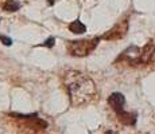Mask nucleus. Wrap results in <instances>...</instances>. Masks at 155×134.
Here are the masks:
<instances>
[{
  "mask_svg": "<svg viewBox=\"0 0 155 134\" xmlns=\"http://www.w3.org/2000/svg\"><path fill=\"white\" fill-rule=\"evenodd\" d=\"M155 52V43L154 42H148L140 51V58H139V63L142 64H147L151 62L153 55Z\"/></svg>",
  "mask_w": 155,
  "mask_h": 134,
  "instance_id": "nucleus-5",
  "label": "nucleus"
},
{
  "mask_svg": "<svg viewBox=\"0 0 155 134\" xmlns=\"http://www.w3.org/2000/svg\"><path fill=\"white\" fill-rule=\"evenodd\" d=\"M100 38L88 40H74L68 43V52L73 56H86L89 55L99 44Z\"/></svg>",
  "mask_w": 155,
  "mask_h": 134,
  "instance_id": "nucleus-2",
  "label": "nucleus"
},
{
  "mask_svg": "<svg viewBox=\"0 0 155 134\" xmlns=\"http://www.w3.org/2000/svg\"><path fill=\"white\" fill-rule=\"evenodd\" d=\"M0 42H2L4 46H11V44H12V39L8 36H4V35H0Z\"/></svg>",
  "mask_w": 155,
  "mask_h": 134,
  "instance_id": "nucleus-11",
  "label": "nucleus"
},
{
  "mask_svg": "<svg viewBox=\"0 0 155 134\" xmlns=\"http://www.w3.org/2000/svg\"><path fill=\"white\" fill-rule=\"evenodd\" d=\"M69 30L73 34H84V32L86 31V27L84 23H81L80 20H74L73 23H70L69 24Z\"/></svg>",
  "mask_w": 155,
  "mask_h": 134,
  "instance_id": "nucleus-8",
  "label": "nucleus"
},
{
  "mask_svg": "<svg viewBox=\"0 0 155 134\" xmlns=\"http://www.w3.org/2000/svg\"><path fill=\"white\" fill-rule=\"evenodd\" d=\"M117 118L121 123L131 125V126L135 125V122H136V114L135 113H127V111H123V110L117 111Z\"/></svg>",
  "mask_w": 155,
  "mask_h": 134,
  "instance_id": "nucleus-7",
  "label": "nucleus"
},
{
  "mask_svg": "<svg viewBox=\"0 0 155 134\" xmlns=\"http://www.w3.org/2000/svg\"><path fill=\"white\" fill-rule=\"evenodd\" d=\"M55 2H57V0H49V4H54Z\"/></svg>",
  "mask_w": 155,
  "mask_h": 134,
  "instance_id": "nucleus-12",
  "label": "nucleus"
},
{
  "mask_svg": "<svg viewBox=\"0 0 155 134\" xmlns=\"http://www.w3.org/2000/svg\"><path fill=\"white\" fill-rule=\"evenodd\" d=\"M108 103H109V106L117 113V111H120V110H123V106H124V103H126V98L120 93H113L109 95Z\"/></svg>",
  "mask_w": 155,
  "mask_h": 134,
  "instance_id": "nucleus-6",
  "label": "nucleus"
},
{
  "mask_svg": "<svg viewBox=\"0 0 155 134\" xmlns=\"http://www.w3.org/2000/svg\"><path fill=\"white\" fill-rule=\"evenodd\" d=\"M65 87L70 98V103L74 107H80L89 103L96 97V85L88 75L80 71H65L62 76Z\"/></svg>",
  "mask_w": 155,
  "mask_h": 134,
  "instance_id": "nucleus-1",
  "label": "nucleus"
},
{
  "mask_svg": "<svg viewBox=\"0 0 155 134\" xmlns=\"http://www.w3.org/2000/svg\"><path fill=\"white\" fill-rule=\"evenodd\" d=\"M127 31H128V22L127 20H123V22H120L119 24H116L112 30H109V31L103 36V39H105V40L121 39V38L127 34Z\"/></svg>",
  "mask_w": 155,
  "mask_h": 134,
  "instance_id": "nucleus-3",
  "label": "nucleus"
},
{
  "mask_svg": "<svg viewBox=\"0 0 155 134\" xmlns=\"http://www.w3.org/2000/svg\"><path fill=\"white\" fill-rule=\"evenodd\" d=\"M20 8V4L15 0H7V2L3 4V10L7 11V12H15Z\"/></svg>",
  "mask_w": 155,
  "mask_h": 134,
  "instance_id": "nucleus-9",
  "label": "nucleus"
},
{
  "mask_svg": "<svg viewBox=\"0 0 155 134\" xmlns=\"http://www.w3.org/2000/svg\"><path fill=\"white\" fill-rule=\"evenodd\" d=\"M54 44H55V38L50 36L49 39L45 42V43L41 44V46H42V47H49V48H51V47H54Z\"/></svg>",
  "mask_w": 155,
  "mask_h": 134,
  "instance_id": "nucleus-10",
  "label": "nucleus"
},
{
  "mask_svg": "<svg viewBox=\"0 0 155 134\" xmlns=\"http://www.w3.org/2000/svg\"><path fill=\"white\" fill-rule=\"evenodd\" d=\"M140 48L138 47H130L128 50H126L120 56H119L117 62L121 61H126L127 63L132 64V66H136V64H140L139 63V58H140Z\"/></svg>",
  "mask_w": 155,
  "mask_h": 134,
  "instance_id": "nucleus-4",
  "label": "nucleus"
}]
</instances>
